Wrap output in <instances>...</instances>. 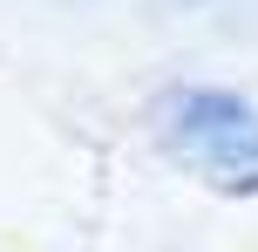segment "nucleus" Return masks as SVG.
Instances as JSON below:
<instances>
[{
  "mask_svg": "<svg viewBox=\"0 0 258 252\" xmlns=\"http://www.w3.org/2000/svg\"><path fill=\"white\" fill-rule=\"evenodd\" d=\"M170 150L204 171H218V184L245 191L258 184V109L238 103V95H177L170 103V123H163Z\"/></svg>",
  "mask_w": 258,
  "mask_h": 252,
  "instance_id": "obj_1",
  "label": "nucleus"
}]
</instances>
